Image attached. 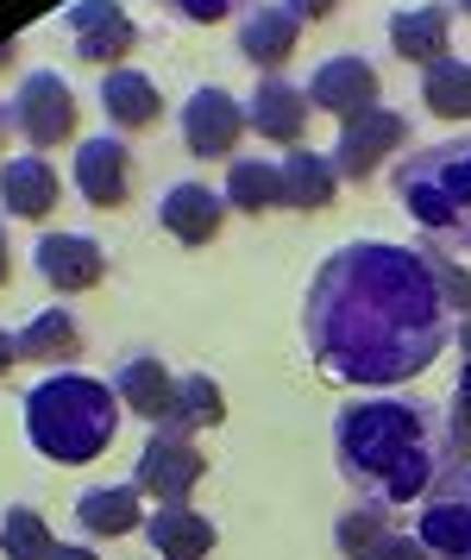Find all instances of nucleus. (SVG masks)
I'll return each instance as SVG.
<instances>
[{
    "instance_id": "obj_30",
    "label": "nucleus",
    "mask_w": 471,
    "mask_h": 560,
    "mask_svg": "<svg viewBox=\"0 0 471 560\" xmlns=\"http://www.w3.org/2000/svg\"><path fill=\"white\" fill-rule=\"evenodd\" d=\"M447 441H452V459H471V384L466 378H459V390L447 404Z\"/></svg>"
},
{
    "instance_id": "obj_38",
    "label": "nucleus",
    "mask_w": 471,
    "mask_h": 560,
    "mask_svg": "<svg viewBox=\"0 0 471 560\" xmlns=\"http://www.w3.org/2000/svg\"><path fill=\"white\" fill-rule=\"evenodd\" d=\"M7 271H13V258H7V228H0V283H7Z\"/></svg>"
},
{
    "instance_id": "obj_9",
    "label": "nucleus",
    "mask_w": 471,
    "mask_h": 560,
    "mask_svg": "<svg viewBox=\"0 0 471 560\" xmlns=\"http://www.w3.org/2000/svg\"><path fill=\"white\" fill-rule=\"evenodd\" d=\"M70 45L82 63H126L139 45V26L126 20L120 0H70Z\"/></svg>"
},
{
    "instance_id": "obj_16",
    "label": "nucleus",
    "mask_w": 471,
    "mask_h": 560,
    "mask_svg": "<svg viewBox=\"0 0 471 560\" xmlns=\"http://www.w3.org/2000/svg\"><path fill=\"white\" fill-rule=\"evenodd\" d=\"M145 541L164 560H208L214 541H221V529H214L196 504H157L145 516Z\"/></svg>"
},
{
    "instance_id": "obj_15",
    "label": "nucleus",
    "mask_w": 471,
    "mask_h": 560,
    "mask_svg": "<svg viewBox=\"0 0 471 560\" xmlns=\"http://www.w3.org/2000/svg\"><path fill=\"white\" fill-rule=\"evenodd\" d=\"M296 38H302V20L290 13V0H271V7H251L239 20V57L258 63L264 77H276V63L296 57Z\"/></svg>"
},
{
    "instance_id": "obj_2",
    "label": "nucleus",
    "mask_w": 471,
    "mask_h": 560,
    "mask_svg": "<svg viewBox=\"0 0 471 560\" xmlns=\"http://www.w3.org/2000/svg\"><path fill=\"white\" fill-rule=\"evenodd\" d=\"M333 459L365 504H422L427 485L452 466L447 416L415 397H358L333 416Z\"/></svg>"
},
{
    "instance_id": "obj_7",
    "label": "nucleus",
    "mask_w": 471,
    "mask_h": 560,
    "mask_svg": "<svg viewBox=\"0 0 471 560\" xmlns=\"http://www.w3.org/2000/svg\"><path fill=\"white\" fill-rule=\"evenodd\" d=\"M208 479V459L189 434H170V429H151L145 454H139V498H157V504H189V491Z\"/></svg>"
},
{
    "instance_id": "obj_12",
    "label": "nucleus",
    "mask_w": 471,
    "mask_h": 560,
    "mask_svg": "<svg viewBox=\"0 0 471 560\" xmlns=\"http://www.w3.org/2000/svg\"><path fill=\"white\" fill-rule=\"evenodd\" d=\"M32 265H38V278L50 290H63V296H82V290H95L107 278V253H101L89 233H45L38 246H32Z\"/></svg>"
},
{
    "instance_id": "obj_36",
    "label": "nucleus",
    "mask_w": 471,
    "mask_h": 560,
    "mask_svg": "<svg viewBox=\"0 0 471 560\" xmlns=\"http://www.w3.org/2000/svg\"><path fill=\"white\" fill-rule=\"evenodd\" d=\"M459 353H466V372H459V378L471 384V315H466V322H459Z\"/></svg>"
},
{
    "instance_id": "obj_11",
    "label": "nucleus",
    "mask_w": 471,
    "mask_h": 560,
    "mask_svg": "<svg viewBox=\"0 0 471 560\" xmlns=\"http://www.w3.org/2000/svg\"><path fill=\"white\" fill-rule=\"evenodd\" d=\"M308 107H321V114H340V120H358V114H372L377 107V70L372 57H327L315 63V77H308Z\"/></svg>"
},
{
    "instance_id": "obj_3",
    "label": "nucleus",
    "mask_w": 471,
    "mask_h": 560,
    "mask_svg": "<svg viewBox=\"0 0 471 560\" xmlns=\"http://www.w3.org/2000/svg\"><path fill=\"white\" fill-rule=\"evenodd\" d=\"M25 441L57 466H89L114 447L120 429V397L114 384L89 378V372H50L25 390Z\"/></svg>"
},
{
    "instance_id": "obj_39",
    "label": "nucleus",
    "mask_w": 471,
    "mask_h": 560,
    "mask_svg": "<svg viewBox=\"0 0 471 560\" xmlns=\"http://www.w3.org/2000/svg\"><path fill=\"white\" fill-rule=\"evenodd\" d=\"M0 139H7V107H0Z\"/></svg>"
},
{
    "instance_id": "obj_6",
    "label": "nucleus",
    "mask_w": 471,
    "mask_h": 560,
    "mask_svg": "<svg viewBox=\"0 0 471 560\" xmlns=\"http://www.w3.org/2000/svg\"><path fill=\"white\" fill-rule=\"evenodd\" d=\"M75 89L57 70H32V77H20V95L7 102V127L20 132L32 152H50V145H63L75 132Z\"/></svg>"
},
{
    "instance_id": "obj_8",
    "label": "nucleus",
    "mask_w": 471,
    "mask_h": 560,
    "mask_svg": "<svg viewBox=\"0 0 471 560\" xmlns=\"http://www.w3.org/2000/svg\"><path fill=\"white\" fill-rule=\"evenodd\" d=\"M402 145H409V114L372 107V114L346 120L340 145H333V171H340V183H372V171L390 164V152H402Z\"/></svg>"
},
{
    "instance_id": "obj_20",
    "label": "nucleus",
    "mask_w": 471,
    "mask_h": 560,
    "mask_svg": "<svg viewBox=\"0 0 471 560\" xmlns=\"http://www.w3.org/2000/svg\"><path fill=\"white\" fill-rule=\"evenodd\" d=\"M447 38H452V13L447 7H434V0H422V7H397L390 13V51L409 57V63H440L447 51Z\"/></svg>"
},
{
    "instance_id": "obj_21",
    "label": "nucleus",
    "mask_w": 471,
    "mask_h": 560,
    "mask_svg": "<svg viewBox=\"0 0 471 560\" xmlns=\"http://www.w3.org/2000/svg\"><path fill=\"white\" fill-rule=\"evenodd\" d=\"M101 107H107V120L114 132H145L157 127V114H164V95H157V82L139 77V70H101Z\"/></svg>"
},
{
    "instance_id": "obj_14",
    "label": "nucleus",
    "mask_w": 471,
    "mask_h": 560,
    "mask_svg": "<svg viewBox=\"0 0 471 560\" xmlns=\"http://www.w3.org/2000/svg\"><path fill=\"white\" fill-rule=\"evenodd\" d=\"M157 221H164V233L176 246H208L226 221V196L208 189V183H170L157 196Z\"/></svg>"
},
{
    "instance_id": "obj_33",
    "label": "nucleus",
    "mask_w": 471,
    "mask_h": 560,
    "mask_svg": "<svg viewBox=\"0 0 471 560\" xmlns=\"http://www.w3.org/2000/svg\"><path fill=\"white\" fill-rule=\"evenodd\" d=\"M377 560H427V548H422V541H415V529H409V535H390V541H384V555H377Z\"/></svg>"
},
{
    "instance_id": "obj_29",
    "label": "nucleus",
    "mask_w": 471,
    "mask_h": 560,
    "mask_svg": "<svg viewBox=\"0 0 471 560\" xmlns=\"http://www.w3.org/2000/svg\"><path fill=\"white\" fill-rule=\"evenodd\" d=\"M0 555H7V560H50V555H57L45 516H38L32 504H13L7 516H0Z\"/></svg>"
},
{
    "instance_id": "obj_32",
    "label": "nucleus",
    "mask_w": 471,
    "mask_h": 560,
    "mask_svg": "<svg viewBox=\"0 0 471 560\" xmlns=\"http://www.w3.org/2000/svg\"><path fill=\"white\" fill-rule=\"evenodd\" d=\"M170 13H182L189 26H221L233 13H246V0H170Z\"/></svg>"
},
{
    "instance_id": "obj_22",
    "label": "nucleus",
    "mask_w": 471,
    "mask_h": 560,
    "mask_svg": "<svg viewBox=\"0 0 471 560\" xmlns=\"http://www.w3.org/2000/svg\"><path fill=\"white\" fill-rule=\"evenodd\" d=\"M75 523H82V535H95V541L145 529L139 485H95V491H82V498H75Z\"/></svg>"
},
{
    "instance_id": "obj_18",
    "label": "nucleus",
    "mask_w": 471,
    "mask_h": 560,
    "mask_svg": "<svg viewBox=\"0 0 471 560\" xmlns=\"http://www.w3.org/2000/svg\"><path fill=\"white\" fill-rule=\"evenodd\" d=\"M57 196H63V183H57V171H50L38 152L7 158V164H0V208H7V214H20V221H45L50 208H57Z\"/></svg>"
},
{
    "instance_id": "obj_31",
    "label": "nucleus",
    "mask_w": 471,
    "mask_h": 560,
    "mask_svg": "<svg viewBox=\"0 0 471 560\" xmlns=\"http://www.w3.org/2000/svg\"><path fill=\"white\" fill-rule=\"evenodd\" d=\"M427 253H434V246H427ZM434 278H440V290H447L452 315H471V271H459L447 253H434Z\"/></svg>"
},
{
    "instance_id": "obj_17",
    "label": "nucleus",
    "mask_w": 471,
    "mask_h": 560,
    "mask_svg": "<svg viewBox=\"0 0 471 560\" xmlns=\"http://www.w3.org/2000/svg\"><path fill=\"white\" fill-rule=\"evenodd\" d=\"M114 397H120L139 422H151V429H164V416H170V397H176V378H170V365L157 353H132L114 372Z\"/></svg>"
},
{
    "instance_id": "obj_35",
    "label": "nucleus",
    "mask_w": 471,
    "mask_h": 560,
    "mask_svg": "<svg viewBox=\"0 0 471 560\" xmlns=\"http://www.w3.org/2000/svg\"><path fill=\"white\" fill-rule=\"evenodd\" d=\"M13 365H20V334H7V328H0V378H7Z\"/></svg>"
},
{
    "instance_id": "obj_10",
    "label": "nucleus",
    "mask_w": 471,
    "mask_h": 560,
    "mask_svg": "<svg viewBox=\"0 0 471 560\" xmlns=\"http://www.w3.org/2000/svg\"><path fill=\"white\" fill-rule=\"evenodd\" d=\"M176 120H182V145H189L196 158H226L239 139H246V127H251L246 107L233 102L226 89H214V82H208V89H196V95L182 102V114H176Z\"/></svg>"
},
{
    "instance_id": "obj_19",
    "label": "nucleus",
    "mask_w": 471,
    "mask_h": 560,
    "mask_svg": "<svg viewBox=\"0 0 471 560\" xmlns=\"http://www.w3.org/2000/svg\"><path fill=\"white\" fill-rule=\"evenodd\" d=\"M246 120H251V132H264L271 145H302V132H308V95L290 89L283 77H264L251 89Z\"/></svg>"
},
{
    "instance_id": "obj_4",
    "label": "nucleus",
    "mask_w": 471,
    "mask_h": 560,
    "mask_svg": "<svg viewBox=\"0 0 471 560\" xmlns=\"http://www.w3.org/2000/svg\"><path fill=\"white\" fill-rule=\"evenodd\" d=\"M390 183L434 253H471V139H434L409 152Z\"/></svg>"
},
{
    "instance_id": "obj_5",
    "label": "nucleus",
    "mask_w": 471,
    "mask_h": 560,
    "mask_svg": "<svg viewBox=\"0 0 471 560\" xmlns=\"http://www.w3.org/2000/svg\"><path fill=\"white\" fill-rule=\"evenodd\" d=\"M415 541L427 548V560H471V459H452L447 472L427 485Z\"/></svg>"
},
{
    "instance_id": "obj_25",
    "label": "nucleus",
    "mask_w": 471,
    "mask_h": 560,
    "mask_svg": "<svg viewBox=\"0 0 471 560\" xmlns=\"http://www.w3.org/2000/svg\"><path fill=\"white\" fill-rule=\"evenodd\" d=\"M221 422H226L221 384L208 378V372H189V378H176V397H170V416H164V429H170V434H189V441H196L201 429H221Z\"/></svg>"
},
{
    "instance_id": "obj_13",
    "label": "nucleus",
    "mask_w": 471,
    "mask_h": 560,
    "mask_svg": "<svg viewBox=\"0 0 471 560\" xmlns=\"http://www.w3.org/2000/svg\"><path fill=\"white\" fill-rule=\"evenodd\" d=\"M75 189L95 208H120L132 196V152H126L120 132H101V139L75 145Z\"/></svg>"
},
{
    "instance_id": "obj_1",
    "label": "nucleus",
    "mask_w": 471,
    "mask_h": 560,
    "mask_svg": "<svg viewBox=\"0 0 471 560\" xmlns=\"http://www.w3.org/2000/svg\"><path fill=\"white\" fill-rule=\"evenodd\" d=\"M308 353L327 378L358 390H397L422 378L452 334V303L427 246L352 240L321 258L302 303Z\"/></svg>"
},
{
    "instance_id": "obj_34",
    "label": "nucleus",
    "mask_w": 471,
    "mask_h": 560,
    "mask_svg": "<svg viewBox=\"0 0 471 560\" xmlns=\"http://www.w3.org/2000/svg\"><path fill=\"white\" fill-rule=\"evenodd\" d=\"M290 13H296L302 26H308V20H327V13H340V0H290Z\"/></svg>"
},
{
    "instance_id": "obj_26",
    "label": "nucleus",
    "mask_w": 471,
    "mask_h": 560,
    "mask_svg": "<svg viewBox=\"0 0 471 560\" xmlns=\"http://www.w3.org/2000/svg\"><path fill=\"white\" fill-rule=\"evenodd\" d=\"M390 535H397V516H390L384 504H365V498L333 516V548H340L346 560H377Z\"/></svg>"
},
{
    "instance_id": "obj_27",
    "label": "nucleus",
    "mask_w": 471,
    "mask_h": 560,
    "mask_svg": "<svg viewBox=\"0 0 471 560\" xmlns=\"http://www.w3.org/2000/svg\"><path fill=\"white\" fill-rule=\"evenodd\" d=\"M226 208H246V214H264V208L283 202V164L271 158H233V171H226Z\"/></svg>"
},
{
    "instance_id": "obj_28",
    "label": "nucleus",
    "mask_w": 471,
    "mask_h": 560,
    "mask_svg": "<svg viewBox=\"0 0 471 560\" xmlns=\"http://www.w3.org/2000/svg\"><path fill=\"white\" fill-rule=\"evenodd\" d=\"M422 102H427V114H440V120H466L471 114V63L466 57L427 63L422 70Z\"/></svg>"
},
{
    "instance_id": "obj_24",
    "label": "nucleus",
    "mask_w": 471,
    "mask_h": 560,
    "mask_svg": "<svg viewBox=\"0 0 471 560\" xmlns=\"http://www.w3.org/2000/svg\"><path fill=\"white\" fill-rule=\"evenodd\" d=\"M75 353H82V328L70 308H38L20 328V359H32V365H70Z\"/></svg>"
},
{
    "instance_id": "obj_23",
    "label": "nucleus",
    "mask_w": 471,
    "mask_h": 560,
    "mask_svg": "<svg viewBox=\"0 0 471 560\" xmlns=\"http://www.w3.org/2000/svg\"><path fill=\"white\" fill-rule=\"evenodd\" d=\"M340 196V171H333V152H290L283 158V208H302L315 214Z\"/></svg>"
},
{
    "instance_id": "obj_37",
    "label": "nucleus",
    "mask_w": 471,
    "mask_h": 560,
    "mask_svg": "<svg viewBox=\"0 0 471 560\" xmlns=\"http://www.w3.org/2000/svg\"><path fill=\"white\" fill-rule=\"evenodd\" d=\"M50 560H101V555H95V548H57Z\"/></svg>"
},
{
    "instance_id": "obj_40",
    "label": "nucleus",
    "mask_w": 471,
    "mask_h": 560,
    "mask_svg": "<svg viewBox=\"0 0 471 560\" xmlns=\"http://www.w3.org/2000/svg\"><path fill=\"white\" fill-rule=\"evenodd\" d=\"M459 13H471V0H459Z\"/></svg>"
}]
</instances>
